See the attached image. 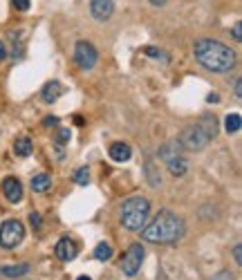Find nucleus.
I'll return each mask as SVG.
<instances>
[{"label": "nucleus", "mask_w": 242, "mask_h": 280, "mask_svg": "<svg viewBox=\"0 0 242 280\" xmlns=\"http://www.w3.org/2000/svg\"><path fill=\"white\" fill-rule=\"evenodd\" d=\"M142 238L153 244H171L184 235V220L173 211H159L150 224H144Z\"/></svg>", "instance_id": "obj_1"}, {"label": "nucleus", "mask_w": 242, "mask_h": 280, "mask_svg": "<svg viewBox=\"0 0 242 280\" xmlns=\"http://www.w3.org/2000/svg\"><path fill=\"white\" fill-rule=\"evenodd\" d=\"M193 52H195V59L200 61V65H204L211 72H218V74L233 70L235 65V52L220 41L202 38V41L195 43Z\"/></svg>", "instance_id": "obj_2"}, {"label": "nucleus", "mask_w": 242, "mask_h": 280, "mask_svg": "<svg viewBox=\"0 0 242 280\" xmlns=\"http://www.w3.org/2000/svg\"><path fill=\"white\" fill-rule=\"evenodd\" d=\"M148 213H150V202L146 198H142V195L128 198L121 206V224L128 231H139L148 220Z\"/></svg>", "instance_id": "obj_3"}, {"label": "nucleus", "mask_w": 242, "mask_h": 280, "mask_svg": "<svg viewBox=\"0 0 242 280\" xmlns=\"http://www.w3.org/2000/svg\"><path fill=\"white\" fill-rule=\"evenodd\" d=\"M211 139H209V134H206L202 128L198 126V123H193V126H186L182 130V134H179V146L182 148H186V150H202V148H206V144H209Z\"/></svg>", "instance_id": "obj_4"}, {"label": "nucleus", "mask_w": 242, "mask_h": 280, "mask_svg": "<svg viewBox=\"0 0 242 280\" xmlns=\"http://www.w3.org/2000/svg\"><path fill=\"white\" fill-rule=\"evenodd\" d=\"M22 238H25V227H22L20 220L3 222V227H0V244H3L5 249H14V246H18L22 242Z\"/></svg>", "instance_id": "obj_5"}, {"label": "nucleus", "mask_w": 242, "mask_h": 280, "mask_svg": "<svg viewBox=\"0 0 242 280\" xmlns=\"http://www.w3.org/2000/svg\"><path fill=\"white\" fill-rule=\"evenodd\" d=\"M146 258V249L139 242L130 244V249L126 251V256L121 258V271L126 276H137L139 269H142V262Z\"/></svg>", "instance_id": "obj_6"}, {"label": "nucleus", "mask_w": 242, "mask_h": 280, "mask_svg": "<svg viewBox=\"0 0 242 280\" xmlns=\"http://www.w3.org/2000/svg\"><path fill=\"white\" fill-rule=\"evenodd\" d=\"M74 61L81 70H92L97 65V47L88 41H78L74 47Z\"/></svg>", "instance_id": "obj_7"}, {"label": "nucleus", "mask_w": 242, "mask_h": 280, "mask_svg": "<svg viewBox=\"0 0 242 280\" xmlns=\"http://www.w3.org/2000/svg\"><path fill=\"white\" fill-rule=\"evenodd\" d=\"M90 11H92V16L97 20H108L112 16V11H115V5H112V0H90Z\"/></svg>", "instance_id": "obj_8"}, {"label": "nucleus", "mask_w": 242, "mask_h": 280, "mask_svg": "<svg viewBox=\"0 0 242 280\" xmlns=\"http://www.w3.org/2000/svg\"><path fill=\"white\" fill-rule=\"evenodd\" d=\"M54 254H56V258H59V260L70 262V260H74V258H76V244L72 242V240L63 238V240H59V242H56Z\"/></svg>", "instance_id": "obj_9"}, {"label": "nucleus", "mask_w": 242, "mask_h": 280, "mask_svg": "<svg viewBox=\"0 0 242 280\" xmlns=\"http://www.w3.org/2000/svg\"><path fill=\"white\" fill-rule=\"evenodd\" d=\"M3 193H5V198H7L9 202H14V204H16V202L22 200V184L16 177H5Z\"/></svg>", "instance_id": "obj_10"}, {"label": "nucleus", "mask_w": 242, "mask_h": 280, "mask_svg": "<svg viewBox=\"0 0 242 280\" xmlns=\"http://www.w3.org/2000/svg\"><path fill=\"white\" fill-rule=\"evenodd\" d=\"M166 161V166H168V171H171V175L173 177H182V175H186V171H189V164H186V159H184L182 155H173V157H168Z\"/></svg>", "instance_id": "obj_11"}, {"label": "nucleus", "mask_w": 242, "mask_h": 280, "mask_svg": "<svg viewBox=\"0 0 242 280\" xmlns=\"http://www.w3.org/2000/svg\"><path fill=\"white\" fill-rule=\"evenodd\" d=\"M63 94V86H61L59 81H49L45 83V88L41 90V99L45 101V103H54L56 99Z\"/></svg>", "instance_id": "obj_12"}, {"label": "nucleus", "mask_w": 242, "mask_h": 280, "mask_svg": "<svg viewBox=\"0 0 242 280\" xmlns=\"http://www.w3.org/2000/svg\"><path fill=\"white\" fill-rule=\"evenodd\" d=\"M130 155H132V150H130V146H128V144L117 142V144L110 146V157H112V161H119V164H123V161L130 159Z\"/></svg>", "instance_id": "obj_13"}, {"label": "nucleus", "mask_w": 242, "mask_h": 280, "mask_svg": "<svg viewBox=\"0 0 242 280\" xmlns=\"http://www.w3.org/2000/svg\"><path fill=\"white\" fill-rule=\"evenodd\" d=\"M198 126H200L206 134H209V139H213V137L218 134V119H216L213 115H204V117H202V119L198 121Z\"/></svg>", "instance_id": "obj_14"}, {"label": "nucleus", "mask_w": 242, "mask_h": 280, "mask_svg": "<svg viewBox=\"0 0 242 280\" xmlns=\"http://www.w3.org/2000/svg\"><path fill=\"white\" fill-rule=\"evenodd\" d=\"M0 273L3 276H7V278H20V276H27L30 273V265H9V267H3L0 269Z\"/></svg>", "instance_id": "obj_15"}, {"label": "nucleus", "mask_w": 242, "mask_h": 280, "mask_svg": "<svg viewBox=\"0 0 242 280\" xmlns=\"http://www.w3.org/2000/svg\"><path fill=\"white\" fill-rule=\"evenodd\" d=\"M144 171H146V177H148V184H150V186H153V188L159 186V184H162V177H159V171L155 168V161H153V159L146 161V164H144Z\"/></svg>", "instance_id": "obj_16"}, {"label": "nucleus", "mask_w": 242, "mask_h": 280, "mask_svg": "<svg viewBox=\"0 0 242 280\" xmlns=\"http://www.w3.org/2000/svg\"><path fill=\"white\" fill-rule=\"evenodd\" d=\"M49 186H52V177L47 173H41V175H36L32 179V190H36V193H45Z\"/></svg>", "instance_id": "obj_17"}, {"label": "nucleus", "mask_w": 242, "mask_h": 280, "mask_svg": "<svg viewBox=\"0 0 242 280\" xmlns=\"http://www.w3.org/2000/svg\"><path fill=\"white\" fill-rule=\"evenodd\" d=\"M32 150H34L32 139L20 137V139H16V142H14V153L18 155V157H27V155H32Z\"/></svg>", "instance_id": "obj_18"}, {"label": "nucleus", "mask_w": 242, "mask_h": 280, "mask_svg": "<svg viewBox=\"0 0 242 280\" xmlns=\"http://www.w3.org/2000/svg\"><path fill=\"white\" fill-rule=\"evenodd\" d=\"M94 258H97V260H101V262L110 260V258H112V246L105 244V242L97 244V249H94Z\"/></svg>", "instance_id": "obj_19"}, {"label": "nucleus", "mask_w": 242, "mask_h": 280, "mask_svg": "<svg viewBox=\"0 0 242 280\" xmlns=\"http://www.w3.org/2000/svg\"><path fill=\"white\" fill-rule=\"evenodd\" d=\"M240 115H229L227 117V121H224V128H227V132H238L240 130Z\"/></svg>", "instance_id": "obj_20"}, {"label": "nucleus", "mask_w": 242, "mask_h": 280, "mask_svg": "<svg viewBox=\"0 0 242 280\" xmlns=\"http://www.w3.org/2000/svg\"><path fill=\"white\" fill-rule=\"evenodd\" d=\"M74 179H76L78 186H86V184L90 182V171H88V166H81V168H78V171L74 173Z\"/></svg>", "instance_id": "obj_21"}, {"label": "nucleus", "mask_w": 242, "mask_h": 280, "mask_svg": "<svg viewBox=\"0 0 242 280\" xmlns=\"http://www.w3.org/2000/svg\"><path fill=\"white\" fill-rule=\"evenodd\" d=\"M65 142H70V130H67V128H61L59 134H56V144L63 146Z\"/></svg>", "instance_id": "obj_22"}, {"label": "nucleus", "mask_w": 242, "mask_h": 280, "mask_svg": "<svg viewBox=\"0 0 242 280\" xmlns=\"http://www.w3.org/2000/svg\"><path fill=\"white\" fill-rule=\"evenodd\" d=\"M14 3V7L18 9V11H27L30 9V0H11Z\"/></svg>", "instance_id": "obj_23"}, {"label": "nucleus", "mask_w": 242, "mask_h": 280, "mask_svg": "<svg viewBox=\"0 0 242 280\" xmlns=\"http://www.w3.org/2000/svg\"><path fill=\"white\" fill-rule=\"evenodd\" d=\"M213 280H233V276H231V271H227V269H222L220 273H216V276H213Z\"/></svg>", "instance_id": "obj_24"}, {"label": "nucleus", "mask_w": 242, "mask_h": 280, "mask_svg": "<svg viewBox=\"0 0 242 280\" xmlns=\"http://www.w3.org/2000/svg\"><path fill=\"white\" fill-rule=\"evenodd\" d=\"M233 38H235V41H242V25H240V22H235V25H233Z\"/></svg>", "instance_id": "obj_25"}, {"label": "nucleus", "mask_w": 242, "mask_h": 280, "mask_svg": "<svg viewBox=\"0 0 242 280\" xmlns=\"http://www.w3.org/2000/svg\"><path fill=\"white\" fill-rule=\"evenodd\" d=\"M144 52H146V54H148V56H150V59H159V56H162V54H164V52H159V49H155V47H146V49H144Z\"/></svg>", "instance_id": "obj_26"}, {"label": "nucleus", "mask_w": 242, "mask_h": 280, "mask_svg": "<svg viewBox=\"0 0 242 280\" xmlns=\"http://www.w3.org/2000/svg\"><path fill=\"white\" fill-rule=\"evenodd\" d=\"M30 222H32L34 229H38V227H41V215H38V213H32V215H30Z\"/></svg>", "instance_id": "obj_27"}, {"label": "nucleus", "mask_w": 242, "mask_h": 280, "mask_svg": "<svg viewBox=\"0 0 242 280\" xmlns=\"http://www.w3.org/2000/svg\"><path fill=\"white\" fill-rule=\"evenodd\" d=\"M240 251H242V246L235 244V246H233V258H235V262H238V265L242 262V254H240Z\"/></svg>", "instance_id": "obj_28"}, {"label": "nucleus", "mask_w": 242, "mask_h": 280, "mask_svg": "<svg viewBox=\"0 0 242 280\" xmlns=\"http://www.w3.org/2000/svg\"><path fill=\"white\" fill-rule=\"evenodd\" d=\"M43 123H45L47 128H52V126H56V123H59V119H56V117H45Z\"/></svg>", "instance_id": "obj_29"}, {"label": "nucleus", "mask_w": 242, "mask_h": 280, "mask_svg": "<svg viewBox=\"0 0 242 280\" xmlns=\"http://www.w3.org/2000/svg\"><path fill=\"white\" fill-rule=\"evenodd\" d=\"M233 92H235V99H240V97H242V81H240V78L235 81V90H233Z\"/></svg>", "instance_id": "obj_30"}, {"label": "nucleus", "mask_w": 242, "mask_h": 280, "mask_svg": "<svg viewBox=\"0 0 242 280\" xmlns=\"http://www.w3.org/2000/svg\"><path fill=\"white\" fill-rule=\"evenodd\" d=\"M7 59V49H5V45L0 43V61H5Z\"/></svg>", "instance_id": "obj_31"}, {"label": "nucleus", "mask_w": 242, "mask_h": 280, "mask_svg": "<svg viewBox=\"0 0 242 280\" xmlns=\"http://www.w3.org/2000/svg\"><path fill=\"white\" fill-rule=\"evenodd\" d=\"M150 5H155V7H162V5H166V0H150Z\"/></svg>", "instance_id": "obj_32"}, {"label": "nucleus", "mask_w": 242, "mask_h": 280, "mask_svg": "<svg viewBox=\"0 0 242 280\" xmlns=\"http://www.w3.org/2000/svg\"><path fill=\"white\" fill-rule=\"evenodd\" d=\"M76 280H92V278H88V276H78Z\"/></svg>", "instance_id": "obj_33"}]
</instances>
